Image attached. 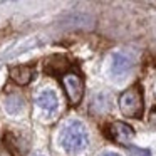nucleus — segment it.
<instances>
[{"label":"nucleus","mask_w":156,"mask_h":156,"mask_svg":"<svg viewBox=\"0 0 156 156\" xmlns=\"http://www.w3.org/2000/svg\"><path fill=\"white\" fill-rule=\"evenodd\" d=\"M89 136L81 121H71L61 133V144L67 153H79L87 146Z\"/></svg>","instance_id":"nucleus-1"},{"label":"nucleus","mask_w":156,"mask_h":156,"mask_svg":"<svg viewBox=\"0 0 156 156\" xmlns=\"http://www.w3.org/2000/svg\"><path fill=\"white\" fill-rule=\"evenodd\" d=\"M119 109L126 118H139L144 109L143 102V89L139 84H134L133 87L126 89L119 96Z\"/></svg>","instance_id":"nucleus-2"},{"label":"nucleus","mask_w":156,"mask_h":156,"mask_svg":"<svg viewBox=\"0 0 156 156\" xmlns=\"http://www.w3.org/2000/svg\"><path fill=\"white\" fill-rule=\"evenodd\" d=\"M61 81L69 102L72 106H77L81 102L82 96H84V79H82V76L76 74V72H64Z\"/></svg>","instance_id":"nucleus-3"},{"label":"nucleus","mask_w":156,"mask_h":156,"mask_svg":"<svg viewBox=\"0 0 156 156\" xmlns=\"http://www.w3.org/2000/svg\"><path fill=\"white\" fill-rule=\"evenodd\" d=\"M108 136L114 143H118V144L128 146L129 143L134 139V129L122 121H116V122H112V124H109Z\"/></svg>","instance_id":"nucleus-4"},{"label":"nucleus","mask_w":156,"mask_h":156,"mask_svg":"<svg viewBox=\"0 0 156 156\" xmlns=\"http://www.w3.org/2000/svg\"><path fill=\"white\" fill-rule=\"evenodd\" d=\"M35 74V67L34 66H15V67L9 69V76L10 79L19 86H27L32 81Z\"/></svg>","instance_id":"nucleus-5"},{"label":"nucleus","mask_w":156,"mask_h":156,"mask_svg":"<svg viewBox=\"0 0 156 156\" xmlns=\"http://www.w3.org/2000/svg\"><path fill=\"white\" fill-rule=\"evenodd\" d=\"M133 67V61L124 54V52H116L112 55V64H111V71L114 76L118 77H124L129 72V69Z\"/></svg>","instance_id":"nucleus-6"},{"label":"nucleus","mask_w":156,"mask_h":156,"mask_svg":"<svg viewBox=\"0 0 156 156\" xmlns=\"http://www.w3.org/2000/svg\"><path fill=\"white\" fill-rule=\"evenodd\" d=\"M35 102H37V106L41 109H44L45 112H54L55 109H57V106H59V101H57L55 92L54 91H49V89L39 92Z\"/></svg>","instance_id":"nucleus-7"},{"label":"nucleus","mask_w":156,"mask_h":156,"mask_svg":"<svg viewBox=\"0 0 156 156\" xmlns=\"http://www.w3.org/2000/svg\"><path fill=\"white\" fill-rule=\"evenodd\" d=\"M4 108L9 114L15 116L24 109V98L19 94H9L4 101Z\"/></svg>","instance_id":"nucleus-8"},{"label":"nucleus","mask_w":156,"mask_h":156,"mask_svg":"<svg viewBox=\"0 0 156 156\" xmlns=\"http://www.w3.org/2000/svg\"><path fill=\"white\" fill-rule=\"evenodd\" d=\"M148 126L151 129H156V106L149 111V116H148Z\"/></svg>","instance_id":"nucleus-9"},{"label":"nucleus","mask_w":156,"mask_h":156,"mask_svg":"<svg viewBox=\"0 0 156 156\" xmlns=\"http://www.w3.org/2000/svg\"><path fill=\"white\" fill-rule=\"evenodd\" d=\"M131 154L133 156H151V153L148 149H139V148H131Z\"/></svg>","instance_id":"nucleus-10"},{"label":"nucleus","mask_w":156,"mask_h":156,"mask_svg":"<svg viewBox=\"0 0 156 156\" xmlns=\"http://www.w3.org/2000/svg\"><path fill=\"white\" fill-rule=\"evenodd\" d=\"M99 156H121V154H118V153H111V151H108V153H101Z\"/></svg>","instance_id":"nucleus-11"},{"label":"nucleus","mask_w":156,"mask_h":156,"mask_svg":"<svg viewBox=\"0 0 156 156\" xmlns=\"http://www.w3.org/2000/svg\"><path fill=\"white\" fill-rule=\"evenodd\" d=\"M35 156H42V154H35Z\"/></svg>","instance_id":"nucleus-12"}]
</instances>
